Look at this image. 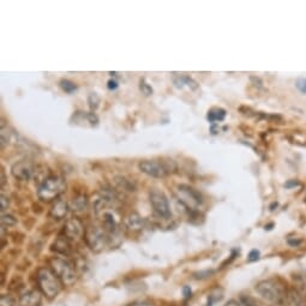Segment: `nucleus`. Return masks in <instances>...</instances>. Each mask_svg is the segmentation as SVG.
I'll return each instance as SVG.
<instances>
[{"instance_id": "obj_1", "label": "nucleus", "mask_w": 306, "mask_h": 306, "mask_svg": "<svg viewBox=\"0 0 306 306\" xmlns=\"http://www.w3.org/2000/svg\"><path fill=\"white\" fill-rule=\"evenodd\" d=\"M256 292L265 300L274 302V304H282L290 297L286 285L280 278H268L258 282L256 285Z\"/></svg>"}, {"instance_id": "obj_2", "label": "nucleus", "mask_w": 306, "mask_h": 306, "mask_svg": "<svg viewBox=\"0 0 306 306\" xmlns=\"http://www.w3.org/2000/svg\"><path fill=\"white\" fill-rule=\"evenodd\" d=\"M36 280L41 293L46 295L48 299L56 298L61 291L63 284H61L59 278L57 277V275L53 273L50 268L41 267L36 273Z\"/></svg>"}, {"instance_id": "obj_3", "label": "nucleus", "mask_w": 306, "mask_h": 306, "mask_svg": "<svg viewBox=\"0 0 306 306\" xmlns=\"http://www.w3.org/2000/svg\"><path fill=\"white\" fill-rule=\"evenodd\" d=\"M49 267L64 286H72L76 284V269H74L73 264L66 257H52L49 260Z\"/></svg>"}, {"instance_id": "obj_4", "label": "nucleus", "mask_w": 306, "mask_h": 306, "mask_svg": "<svg viewBox=\"0 0 306 306\" xmlns=\"http://www.w3.org/2000/svg\"><path fill=\"white\" fill-rule=\"evenodd\" d=\"M66 183L64 178L58 175H50L41 183L37 189V196L43 202H52L59 198V196L65 191Z\"/></svg>"}, {"instance_id": "obj_5", "label": "nucleus", "mask_w": 306, "mask_h": 306, "mask_svg": "<svg viewBox=\"0 0 306 306\" xmlns=\"http://www.w3.org/2000/svg\"><path fill=\"white\" fill-rule=\"evenodd\" d=\"M84 240L93 252L100 253L110 244V236L106 230H102L100 227H89L86 230Z\"/></svg>"}, {"instance_id": "obj_6", "label": "nucleus", "mask_w": 306, "mask_h": 306, "mask_svg": "<svg viewBox=\"0 0 306 306\" xmlns=\"http://www.w3.org/2000/svg\"><path fill=\"white\" fill-rule=\"evenodd\" d=\"M176 191H178L180 203H182L186 209L191 210V212H195L200 204L203 203L202 195H200L196 189L191 188V186L182 184V185H178Z\"/></svg>"}, {"instance_id": "obj_7", "label": "nucleus", "mask_w": 306, "mask_h": 306, "mask_svg": "<svg viewBox=\"0 0 306 306\" xmlns=\"http://www.w3.org/2000/svg\"><path fill=\"white\" fill-rule=\"evenodd\" d=\"M149 200L154 209V212L158 214L162 219H168L171 216V208H169V203L167 197L165 196V193L159 191V190H151L149 192Z\"/></svg>"}, {"instance_id": "obj_8", "label": "nucleus", "mask_w": 306, "mask_h": 306, "mask_svg": "<svg viewBox=\"0 0 306 306\" xmlns=\"http://www.w3.org/2000/svg\"><path fill=\"white\" fill-rule=\"evenodd\" d=\"M139 171L152 178H165L171 171L165 163L158 162L155 160H143L138 165Z\"/></svg>"}, {"instance_id": "obj_9", "label": "nucleus", "mask_w": 306, "mask_h": 306, "mask_svg": "<svg viewBox=\"0 0 306 306\" xmlns=\"http://www.w3.org/2000/svg\"><path fill=\"white\" fill-rule=\"evenodd\" d=\"M84 234H86V230L80 219L71 217L66 220L63 228V236H65L70 241H77L83 238Z\"/></svg>"}, {"instance_id": "obj_10", "label": "nucleus", "mask_w": 306, "mask_h": 306, "mask_svg": "<svg viewBox=\"0 0 306 306\" xmlns=\"http://www.w3.org/2000/svg\"><path fill=\"white\" fill-rule=\"evenodd\" d=\"M12 175L20 182H27L32 178L34 174V166L32 162L22 160V161L16 162L11 168Z\"/></svg>"}, {"instance_id": "obj_11", "label": "nucleus", "mask_w": 306, "mask_h": 306, "mask_svg": "<svg viewBox=\"0 0 306 306\" xmlns=\"http://www.w3.org/2000/svg\"><path fill=\"white\" fill-rule=\"evenodd\" d=\"M72 124L78 125V126L86 128H94L97 126L98 118L94 113H87V112H76L71 118Z\"/></svg>"}, {"instance_id": "obj_12", "label": "nucleus", "mask_w": 306, "mask_h": 306, "mask_svg": "<svg viewBox=\"0 0 306 306\" xmlns=\"http://www.w3.org/2000/svg\"><path fill=\"white\" fill-rule=\"evenodd\" d=\"M69 209H70V207H69V204H67L66 200L58 198L54 200L52 207H50L49 216L56 221L64 220L66 217L67 213H69Z\"/></svg>"}, {"instance_id": "obj_13", "label": "nucleus", "mask_w": 306, "mask_h": 306, "mask_svg": "<svg viewBox=\"0 0 306 306\" xmlns=\"http://www.w3.org/2000/svg\"><path fill=\"white\" fill-rule=\"evenodd\" d=\"M52 250L54 252L60 254L63 257L70 256L72 252V247H71V241L67 239L65 236L58 237V239L54 241L52 245Z\"/></svg>"}, {"instance_id": "obj_14", "label": "nucleus", "mask_w": 306, "mask_h": 306, "mask_svg": "<svg viewBox=\"0 0 306 306\" xmlns=\"http://www.w3.org/2000/svg\"><path fill=\"white\" fill-rule=\"evenodd\" d=\"M42 297L40 292L35 290L27 291L19 297V305L20 306H40Z\"/></svg>"}, {"instance_id": "obj_15", "label": "nucleus", "mask_w": 306, "mask_h": 306, "mask_svg": "<svg viewBox=\"0 0 306 306\" xmlns=\"http://www.w3.org/2000/svg\"><path fill=\"white\" fill-rule=\"evenodd\" d=\"M143 226H144V220L137 213H131L125 219V227L131 232H138L143 228Z\"/></svg>"}, {"instance_id": "obj_16", "label": "nucleus", "mask_w": 306, "mask_h": 306, "mask_svg": "<svg viewBox=\"0 0 306 306\" xmlns=\"http://www.w3.org/2000/svg\"><path fill=\"white\" fill-rule=\"evenodd\" d=\"M69 207L72 212H76V213L83 212V210H86L88 207L87 197L83 195H78L76 197H73L72 200L69 203Z\"/></svg>"}, {"instance_id": "obj_17", "label": "nucleus", "mask_w": 306, "mask_h": 306, "mask_svg": "<svg viewBox=\"0 0 306 306\" xmlns=\"http://www.w3.org/2000/svg\"><path fill=\"white\" fill-rule=\"evenodd\" d=\"M174 84L178 88H183L184 86H189L193 90L198 88L196 82L193 81L192 78H190L189 76H179L178 78H174Z\"/></svg>"}, {"instance_id": "obj_18", "label": "nucleus", "mask_w": 306, "mask_h": 306, "mask_svg": "<svg viewBox=\"0 0 306 306\" xmlns=\"http://www.w3.org/2000/svg\"><path fill=\"white\" fill-rule=\"evenodd\" d=\"M290 298L292 299V301H293L294 306H306V301L304 295L300 291H298L297 288H293L290 292Z\"/></svg>"}, {"instance_id": "obj_19", "label": "nucleus", "mask_w": 306, "mask_h": 306, "mask_svg": "<svg viewBox=\"0 0 306 306\" xmlns=\"http://www.w3.org/2000/svg\"><path fill=\"white\" fill-rule=\"evenodd\" d=\"M224 117H226V111L222 110V108H215V110L209 111L208 113V120L210 122L214 121H222Z\"/></svg>"}, {"instance_id": "obj_20", "label": "nucleus", "mask_w": 306, "mask_h": 306, "mask_svg": "<svg viewBox=\"0 0 306 306\" xmlns=\"http://www.w3.org/2000/svg\"><path fill=\"white\" fill-rule=\"evenodd\" d=\"M59 86L61 89H63L67 94H71V93H73L74 90H77L76 84H74L72 81L65 80V78H63V80L59 82Z\"/></svg>"}, {"instance_id": "obj_21", "label": "nucleus", "mask_w": 306, "mask_h": 306, "mask_svg": "<svg viewBox=\"0 0 306 306\" xmlns=\"http://www.w3.org/2000/svg\"><path fill=\"white\" fill-rule=\"evenodd\" d=\"M115 182L120 185V188L122 190H126V191H135L136 190V186L134 185V183H131L130 180L122 178V176H118V178H115Z\"/></svg>"}, {"instance_id": "obj_22", "label": "nucleus", "mask_w": 306, "mask_h": 306, "mask_svg": "<svg viewBox=\"0 0 306 306\" xmlns=\"http://www.w3.org/2000/svg\"><path fill=\"white\" fill-rule=\"evenodd\" d=\"M88 104H89V107L91 111L97 110L98 105H100V97L96 93H91L89 96H88Z\"/></svg>"}, {"instance_id": "obj_23", "label": "nucleus", "mask_w": 306, "mask_h": 306, "mask_svg": "<svg viewBox=\"0 0 306 306\" xmlns=\"http://www.w3.org/2000/svg\"><path fill=\"white\" fill-rule=\"evenodd\" d=\"M17 223V220L10 214H3L2 215V224L3 227H10V226H15Z\"/></svg>"}, {"instance_id": "obj_24", "label": "nucleus", "mask_w": 306, "mask_h": 306, "mask_svg": "<svg viewBox=\"0 0 306 306\" xmlns=\"http://www.w3.org/2000/svg\"><path fill=\"white\" fill-rule=\"evenodd\" d=\"M139 89H141V91L144 95H147V96H149V95L152 94V88L149 86L148 83H145L144 80L141 81V83H139Z\"/></svg>"}, {"instance_id": "obj_25", "label": "nucleus", "mask_w": 306, "mask_h": 306, "mask_svg": "<svg viewBox=\"0 0 306 306\" xmlns=\"http://www.w3.org/2000/svg\"><path fill=\"white\" fill-rule=\"evenodd\" d=\"M295 87H297L301 93L306 94V78H299V80H297V82H295Z\"/></svg>"}, {"instance_id": "obj_26", "label": "nucleus", "mask_w": 306, "mask_h": 306, "mask_svg": "<svg viewBox=\"0 0 306 306\" xmlns=\"http://www.w3.org/2000/svg\"><path fill=\"white\" fill-rule=\"evenodd\" d=\"M0 306H13V299L10 295H2Z\"/></svg>"}, {"instance_id": "obj_27", "label": "nucleus", "mask_w": 306, "mask_h": 306, "mask_svg": "<svg viewBox=\"0 0 306 306\" xmlns=\"http://www.w3.org/2000/svg\"><path fill=\"white\" fill-rule=\"evenodd\" d=\"M9 208V198L5 195H2V212Z\"/></svg>"}, {"instance_id": "obj_28", "label": "nucleus", "mask_w": 306, "mask_h": 306, "mask_svg": "<svg viewBox=\"0 0 306 306\" xmlns=\"http://www.w3.org/2000/svg\"><path fill=\"white\" fill-rule=\"evenodd\" d=\"M258 258H260V252H258L257 250H252L249 254V261L250 262H253V261H257Z\"/></svg>"}, {"instance_id": "obj_29", "label": "nucleus", "mask_w": 306, "mask_h": 306, "mask_svg": "<svg viewBox=\"0 0 306 306\" xmlns=\"http://www.w3.org/2000/svg\"><path fill=\"white\" fill-rule=\"evenodd\" d=\"M108 89H111V90H114V89H117L118 88V83H117V81H114V80H111V81H108Z\"/></svg>"}, {"instance_id": "obj_30", "label": "nucleus", "mask_w": 306, "mask_h": 306, "mask_svg": "<svg viewBox=\"0 0 306 306\" xmlns=\"http://www.w3.org/2000/svg\"><path fill=\"white\" fill-rule=\"evenodd\" d=\"M224 306H245L240 300H230Z\"/></svg>"}, {"instance_id": "obj_31", "label": "nucleus", "mask_w": 306, "mask_h": 306, "mask_svg": "<svg viewBox=\"0 0 306 306\" xmlns=\"http://www.w3.org/2000/svg\"><path fill=\"white\" fill-rule=\"evenodd\" d=\"M5 183V174H4V171H2V185H4Z\"/></svg>"}]
</instances>
